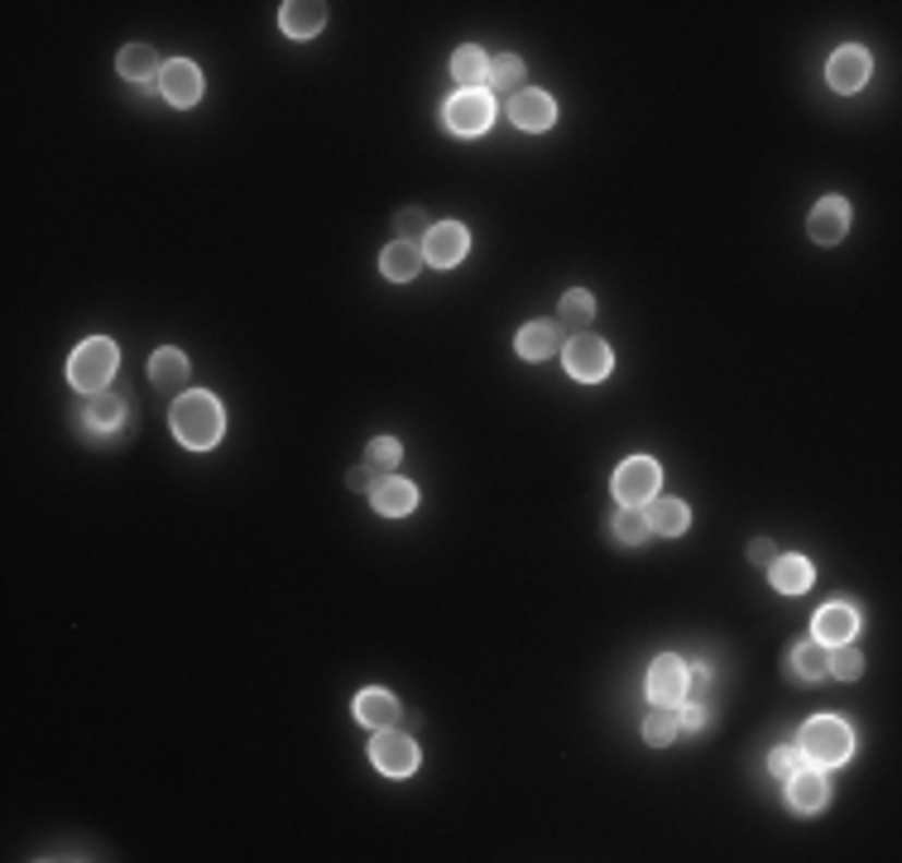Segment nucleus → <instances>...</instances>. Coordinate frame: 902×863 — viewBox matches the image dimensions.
I'll use <instances>...</instances> for the list:
<instances>
[{
    "instance_id": "obj_1",
    "label": "nucleus",
    "mask_w": 902,
    "mask_h": 863,
    "mask_svg": "<svg viewBox=\"0 0 902 863\" xmlns=\"http://www.w3.org/2000/svg\"><path fill=\"white\" fill-rule=\"evenodd\" d=\"M168 422H173V436L192 452H212L216 442H221L226 432V412L216 404V394H202V388H188V394L173 398V412H168Z\"/></svg>"
},
{
    "instance_id": "obj_2",
    "label": "nucleus",
    "mask_w": 902,
    "mask_h": 863,
    "mask_svg": "<svg viewBox=\"0 0 902 863\" xmlns=\"http://www.w3.org/2000/svg\"><path fill=\"white\" fill-rule=\"evenodd\" d=\"M850 748H855L850 724L835 720V715H816V720H807V729H802V758L816 763V768H835V763H845Z\"/></svg>"
},
{
    "instance_id": "obj_3",
    "label": "nucleus",
    "mask_w": 902,
    "mask_h": 863,
    "mask_svg": "<svg viewBox=\"0 0 902 863\" xmlns=\"http://www.w3.org/2000/svg\"><path fill=\"white\" fill-rule=\"evenodd\" d=\"M116 374V346L106 336H92V341L77 346V356L68 360V384L77 394H101Z\"/></svg>"
},
{
    "instance_id": "obj_4",
    "label": "nucleus",
    "mask_w": 902,
    "mask_h": 863,
    "mask_svg": "<svg viewBox=\"0 0 902 863\" xmlns=\"http://www.w3.org/2000/svg\"><path fill=\"white\" fill-rule=\"evenodd\" d=\"M442 125L452 135H480V130L495 125V96L490 92H456L447 106H442Z\"/></svg>"
},
{
    "instance_id": "obj_5",
    "label": "nucleus",
    "mask_w": 902,
    "mask_h": 863,
    "mask_svg": "<svg viewBox=\"0 0 902 863\" xmlns=\"http://www.w3.org/2000/svg\"><path fill=\"white\" fill-rule=\"evenodd\" d=\"M370 758H375V768L384 777H413L418 763H423V753H418L413 734H399V729H375V739H370Z\"/></svg>"
},
{
    "instance_id": "obj_6",
    "label": "nucleus",
    "mask_w": 902,
    "mask_h": 863,
    "mask_svg": "<svg viewBox=\"0 0 902 863\" xmlns=\"http://www.w3.org/2000/svg\"><path fill=\"white\" fill-rule=\"evenodd\" d=\"M658 480H663V470H658L653 460H648V456H629L615 470V500L624 508H644L658 494Z\"/></svg>"
},
{
    "instance_id": "obj_7",
    "label": "nucleus",
    "mask_w": 902,
    "mask_h": 863,
    "mask_svg": "<svg viewBox=\"0 0 902 863\" xmlns=\"http://www.w3.org/2000/svg\"><path fill=\"white\" fill-rule=\"evenodd\" d=\"M567 374L572 380H581V384H596V380H605L610 374V364H615V356H610V346L600 341V336L591 332H581V336H572L567 341Z\"/></svg>"
},
{
    "instance_id": "obj_8",
    "label": "nucleus",
    "mask_w": 902,
    "mask_h": 863,
    "mask_svg": "<svg viewBox=\"0 0 902 863\" xmlns=\"http://www.w3.org/2000/svg\"><path fill=\"white\" fill-rule=\"evenodd\" d=\"M687 686H691V667L682 658H672V652H663V658L648 667V700L677 710V705L687 700Z\"/></svg>"
},
{
    "instance_id": "obj_9",
    "label": "nucleus",
    "mask_w": 902,
    "mask_h": 863,
    "mask_svg": "<svg viewBox=\"0 0 902 863\" xmlns=\"http://www.w3.org/2000/svg\"><path fill=\"white\" fill-rule=\"evenodd\" d=\"M826 82H831L835 92H859L864 82H869V53H864L859 44H845L831 53V63H826Z\"/></svg>"
},
{
    "instance_id": "obj_10",
    "label": "nucleus",
    "mask_w": 902,
    "mask_h": 863,
    "mask_svg": "<svg viewBox=\"0 0 902 863\" xmlns=\"http://www.w3.org/2000/svg\"><path fill=\"white\" fill-rule=\"evenodd\" d=\"M845 230H850V202L845 197H821L811 206L807 236L816 245H835V240H845Z\"/></svg>"
},
{
    "instance_id": "obj_11",
    "label": "nucleus",
    "mask_w": 902,
    "mask_h": 863,
    "mask_svg": "<svg viewBox=\"0 0 902 863\" xmlns=\"http://www.w3.org/2000/svg\"><path fill=\"white\" fill-rule=\"evenodd\" d=\"M466 245H471L466 226L461 221H442V226H432L423 236V260L437 264V269H452V264L466 254Z\"/></svg>"
},
{
    "instance_id": "obj_12",
    "label": "nucleus",
    "mask_w": 902,
    "mask_h": 863,
    "mask_svg": "<svg viewBox=\"0 0 902 863\" xmlns=\"http://www.w3.org/2000/svg\"><path fill=\"white\" fill-rule=\"evenodd\" d=\"M159 92H164V101H173V106H192V101L202 96V72H197V63H188V58H173V63H164Z\"/></svg>"
},
{
    "instance_id": "obj_13",
    "label": "nucleus",
    "mask_w": 902,
    "mask_h": 863,
    "mask_svg": "<svg viewBox=\"0 0 902 863\" xmlns=\"http://www.w3.org/2000/svg\"><path fill=\"white\" fill-rule=\"evenodd\" d=\"M787 801L797 816H811V811H821L826 801H831V787H826L821 768H797L787 777Z\"/></svg>"
},
{
    "instance_id": "obj_14",
    "label": "nucleus",
    "mask_w": 902,
    "mask_h": 863,
    "mask_svg": "<svg viewBox=\"0 0 902 863\" xmlns=\"http://www.w3.org/2000/svg\"><path fill=\"white\" fill-rule=\"evenodd\" d=\"M552 116H557V106H552V96L548 92H533V87H524L519 96H509V120L519 130H548L552 125Z\"/></svg>"
},
{
    "instance_id": "obj_15",
    "label": "nucleus",
    "mask_w": 902,
    "mask_h": 863,
    "mask_svg": "<svg viewBox=\"0 0 902 863\" xmlns=\"http://www.w3.org/2000/svg\"><path fill=\"white\" fill-rule=\"evenodd\" d=\"M370 504H375L384 518H404V514H413L418 508V490L399 476H380L375 490H370Z\"/></svg>"
},
{
    "instance_id": "obj_16",
    "label": "nucleus",
    "mask_w": 902,
    "mask_h": 863,
    "mask_svg": "<svg viewBox=\"0 0 902 863\" xmlns=\"http://www.w3.org/2000/svg\"><path fill=\"white\" fill-rule=\"evenodd\" d=\"M423 245H413V240H394L389 250L380 254V274L389 278V284H408V278L423 274Z\"/></svg>"
},
{
    "instance_id": "obj_17",
    "label": "nucleus",
    "mask_w": 902,
    "mask_h": 863,
    "mask_svg": "<svg viewBox=\"0 0 902 863\" xmlns=\"http://www.w3.org/2000/svg\"><path fill=\"white\" fill-rule=\"evenodd\" d=\"M279 24H284L288 39H312V34L327 24V5H322V0H288L279 10Z\"/></svg>"
},
{
    "instance_id": "obj_18",
    "label": "nucleus",
    "mask_w": 902,
    "mask_h": 863,
    "mask_svg": "<svg viewBox=\"0 0 902 863\" xmlns=\"http://www.w3.org/2000/svg\"><path fill=\"white\" fill-rule=\"evenodd\" d=\"M644 518H648V532H663V538H677V532H687L691 508L682 504V500H663V494H653V500L644 504Z\"/></svg>"
},
{
    "instance_id": "obj_19",
    "label": "nucleus",
    "mask_w": 902,
    "mask_h": 863,
    "mask_svg": "<svg viewBox=\"0 0 902 863\" xmlns=\"http://www.w3.org/2000/svg\"><path fill=\"white\" fill-rule=\"evenodd\" d=\"M855 634H859V614L850 610V604H826V610L816 614V643H826V648L850 643Z\"/></svg>"
},
{
    "instance_id": "obj_20",
    "label": "nucleus",
    "mask_w": 902,
    "mask_h": 863,
    "mask_svg": "<svg viewBox=\"0 0 902 863\" xmlns=\"http://www.w3.org/2000/svg\"><path fill=\"white\" fill-rule=\"evenodd\" d=\"M356 720L365 724V729H394L399 724V700L389 696V691H360L356 696Z\"/></svg>"
},
{
    "instance_id": "obj_21",
    "label": "nucleus",
    "mask_w": 902,
    "mask_h": 863,
    "mask_svg": "<svg viewBox=\"0 0 902 863\" xmlns=\"http://www.w3.org/2000/svg\"><path fill=\"white\" fill-rule=\"evenodd\" d=\"M768 580H773L778 590L783 595H807L811 590V562L807 556H773V562H768Z\"/></svg>"
},
{
    "instance_id": "obj_22",
    "label": "nucleus",
    "mask_w": 902,
    "mask_h": 863,
    "mask_svg": "<svg viewBox=\"0 0 902 863\" xmlns=\"http://www.w3.org/2000/svg\"><path fill=\"white\" fill-rule=\"evenodd\" d=\"M452 77H456V87H461V92H480V87H485V77H490L485 48H476V44L456 48V53H452Z\"/></svg>"
},
{
    "instance_id": "obj_23",
    "label": "nucleus",
    "mask_w": 902,
    "mask_h": 863,
    "mask_svg": "<svg viewBox=\"0 0 902 863\" xmlns=\"http://www.w3.org/2000/svg\"><path fill=\"white\" fill-rule=\"evenodd\" d=\"M149 380L159 384V388H173V394H183V388H188V356H183V350H173V346L154 350Z\"/></svg>"
},
{
    "instance_id": "obj_24",
    "label": "nucleus",
    "mask_w": 902,
    "mask_h": 863,
    "mask_svg": "<svg viewBox=\"0 0 902 863\" xmlns=\"http://www.w3.org/2000/svg\"><path fill=\"white\" fill-rule=\"evenodd\" d=\"M120 77H130V82H159V53L154 48H144V44H130V48H120Z\"/></svg>"
},
{
    "instance_id": "obj_25",
    "label": "nucleus",
    "mask_w": 902,
    "mask_h": 863,
    "mask_svg": "<svg viewBox=\"0 0 902 863\" xmlns=\"http://www.w3.org/2000/svg\"><path fill=\"white\" fill-rule=\"evenodd\" d=\"M787 676H797V682H821L826 676V643H797V648L787 652Z\"/></svg>"
},
{
    "instance_id": "obj_26",
    "label": "nucleus",
    "mask_w": 902,
    "mask_h": 863,
    "mask_svg": "<svg viewBox=\"0 0 902 863\" xmlns=\"http://www.w3.org/2000/svg\"><path fill=\"white\" fill-rule=\"evenodd\" d=\"M514 346H519L524 360H548V356H557V332L548 322H528Z\"/></svg>"
},
{
    "instance_id": "obj_27",
    "label": "nucleus",
    "mask_w": 902,
    "mask_h": 863,
    "mask_svg": "<svg viewBox=\"0 0 902 863\" xmlns=\"http://www.w3.org/2000/svg\"><path fill=\"white\" fill-rule=\"evenodd\" d=\"M485 82H490V96H495V92L519 96V92H524V63H519L514 53H500L495 63H490V77H485Z\"/></svg>"
},
{
    "instance_id": "obj_28",
    "label": "nucleus",
    "mask_w": 902,
    "mask_h": 863,
    "mask_svg": "<svg viewBox=\"0 0 902 863\" xmlns=\"http://www.w3.org/2000/svg\"><path fill=\"white\" fill-rule=\"evenodd\" d=\"M864 672V658L855 643H835V648H826V676H840V682H859Z\"/></svg>"
},
{
    "instance_id": "obj_29",
    "label": "nucleus",
    "mask_w": 902,
    "mask_h": 863,
    "mask_svg": "<svg viewBox=\"0 0 902 863\" xmlns=\"http://www.w3.org/2000/svg\"><path fill=\"white\" fill-rule=\"evenodd\" d=\"M672 739H677V710L672 705H658L653 715H644V744L668 748Z\"/></svg>"
},
{
    "instance_id": "obj_30",
    "label": "nucleus",
    "mask_w": 902,
    "mask_h": 863,
    "mask_svg": "<svg viewBox=\"0 0 902 863\" xmlns=\"http://www.w3.org/2000/svg\"><path fill=\"white\" fill-rule=\"evenodd\" d=\"M120 418H125V404H120L116 394H92V404H87V428H96V432H116V428H120Z\"/></svg>"
},
{
    "instance_id": "obj_31",
    "label": "nucleus",
    "mask_w": 902,
    "mask_h": 863,
    "mask_svg": "<svg viewBox=\"0 0 902 863\" xmlns=\"http://www.w3.org/2000/svg\"><path fill=\"white\" fill-rule=\"evenodd\" d=\"M557 317L572 326L576 336L586 332V326H591V317H596V298L591 293H581V288H572L567 298H562V308H557Z\"/></svg>"
},
{
    "instance_id": "obj_32",
    "label": "nucleus",
    "mask_w": 902,
    "mask_h": 863,
    "mask_svg": "<svg viewBox=\"0 0 902 863\" xmlns=\"http://www.w3.org/2000/svg\"><path fill=\"white\" fill-rule=\"evenodd\" d=\"M610 532H615L624 547H644V542H648V518H644V508H620L615 523H610Z\"/></svg>"
},
{
    "instance_id": "obj_33",
    "label": "nucleus",
    "mask_w": 902,
    "mask_h": 863,
    "mask_svg": "<svg viewBox=\"0 0 902 863\" xmlns=\"http://www.w3.org/2000/svg\"><path fill=\"white\" fill-rule=\"evenodd\" d=\"M399 456H404V446L394 442V436H375V442L365 446V466H370V470H384V476L399 466Z\"/></svg>"
},
{
    "instance_id": "obj_34",
    "label": "nucleus",
    "mask_w": 902,
    "mask_h": 863,
    "mask_svg": "<svg viewBox=\"0 0 902 863\" xmlns=\"http://www.w3.org/2000/svg\"><path fill=\"white\" fill-rule=\"evenodd\" d=\"M802 768V748L797 744H778L773 753H768V772L773 777H792Z\"/></svg>"
},
{
    "instance_id": "obj_35",
    "label": "nucleus",
    "mask_w": 902,
    "mask_h": 863,
    "mask_svg": "<svg viewBox=\"0 0 902 863\" xmlns=\"http://www.w3.org/2000/svg\"><path fill=\"white\" fill-rule=\"evenodd\" d=\"M706 724V705L701 700H682L677 705V734H696Z\"/></svg>"
},
{
    "instance_id": "obj_36",
    "label": "nucleus",
    "mask_w": 902,
    "mask_h": 863,
    "mask_svg": "<svg viewBox=\"0 0 902 863\" xmlns=\"http://www.w3.org/2000/svg\"><path fill=\"white\" fill-rule=\"evenodd\" d=\"M428 230H432V226H428V216L418 212V206H413V212H399V236H404V240H423Z\"/></svg>"
},
{
    "instance_id": "obj_37",
    "label": "nucleus",
    "mask_w": 902,
    "mask_h": 863,
    "mask_svg": "<svg viewBox=\"0 0 902 863\" xmlns=\"http://www.w3.org/2000/svg\"><path fill=\"white\" fill-rule=\"evenodd\" d=\"M749 562H754V566H768V562H773V542H763V538H759V542H749Z\"/></svg>"
},
{
    "instance_id": "obj_38",
    "label": "nucleus",
    "mask_w": 902,
    "mask_h": 863,
    "mask_svg": "<svg viewBox=\"0 0 902 863\" xmlns=\"http://www.w3.org/2000/svg\"><path fill=\"white\" fill-rule=\"evenodd\" d=\"M346 484H351V490H365V494H370V490H375V480H370V466H365V470H351V476H346Z\"/></svg>"
}]
</instances>
